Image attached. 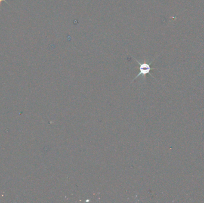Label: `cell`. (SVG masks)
Instances as JSON below:
<instances>
[{"mask_svg":"<svg viewBox=\"0 0 204 203\" xmlns=\"http://www.w3.org/2000/svg\"><path fill=\"white\" fill-rule=\"evenodd\" d=\"M134 60L137 62V63L139 65V67H138L139 73L135 77L134 79H133L132 82L134 80H136V79H137L138 77H139L140 76H142L144 77V78H145L146 76L148 74H150L151 76H152L150 73L151 70L154 69V68H152L150 67V65L152 64V62L149 63H147L146 61H144L143 63H140L137 59H136V58H134Z\"/></svg>","mask_w":204,"mask_h":203,"instance_id":"1","label":"cell"},{"mask_svg":"<svg viewBox=\"0 0 204 203\" xmlns=\"http://www.w3.org/2000/svg\"><path fill=\"white\" fill-rule=\"evenodd\" d=\"M3 1H5L7 4H9V3H7V2H6L5 0H0V7H1V5H2V2H3Z\"/></svg>","mask_w":204,"mask_h":203,"instance_id":"2","label":"cell"}]
</instances>
